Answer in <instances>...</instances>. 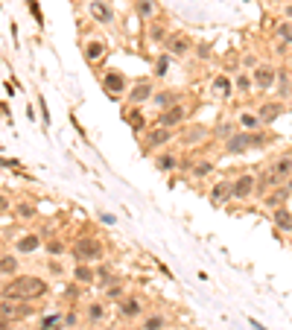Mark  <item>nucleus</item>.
<instances>
[{"label":"nucleus","instance_id":"obj_34","mask_svg":"<svg viewBox=\"0 0 292 330\" xmlns=\"http://www.w3.org/2000/svg\"><path fill=\"white\" fill-rule=\"evenodd\" d=\"M213 173V161L211 158H201V161H193L190 164V176L193 178H208Z\"/></svg>","mask_w":292,"mask_h":330},{"label":"nucleus","instance_id":"obj_39","mask_svg":"<svg viewBox=\"0 0 292 330\" xmlns=\"http://www.w3.org/2000/svg\"><path fill=\"white\" fill-rule=\"evenodd\" d=\"M44 248H47V254H53V257H61V254L68 251V246H64L59 237H47L44 240Z\"/></svg>","mask_w":292,"mask_h":330},{"label":"nucleus","instance_id":"obj_20","mask_svg":"<svg viewBox=\"0 0 292 330\" xmlns=\"http://www.w3.org/2000/svg\"><path fill=\"white\" fill-rule=\"evenodd\" d=\"M73 280L76 284H85V287L88 284H97V266L94 263H76L73 266Z\"/></svg>","mask_w":292,"mask_h":330},{"label":"nucleus","instance_id":"obj_14","mask_svg":"<svg viewBox=\"0 0 292 330\" xmlns=\"http://www.w3.org/2000/svg\"><path fill=\"white\" fill-rule=\"evenodd\" d=\"M82 53H85V62H88V64H100L108 50H105V41H100V38H85Z\"/></svg>","mask_w":292,"mask_h":330},{"label":"nucleus","instance_id":"obj_4","mask_svg":"<svg viewBox=\"0 0 292 330\" xmlns=\"http://www.w3.org/2000/svg\"><path fill=\"white\" fill-rule=\"evenodd\" d=\"M0 316H3L6 321L30 319V316H35V304H32V301H9V298H0Z\"/></svg>","mask_w":292,"mask_h":330},{"label":"nucleus","instance_id":"obj_48","mask_svg":"<svg viewBox=\"0 0 292 330\" xmlns=\"http://www.w3.org/2000/svg\"><path fill=\"white\" fill-rule=\"evenodd\" d=\"M283 184H286V190H289V193H292V176L286 178V181H283Z\"/></svg>","mask_w":292,"mask_h":330},{"label":"nucleus","instance_id":"obj_19","mask_svg":"<svg viewBox=\"0 0 292 330\" xmlns=\"http://www.w3.org/2000/svg\"><path fill=\"white\" fill-rule=\"evenodd\" d=\"M158 111H164V108H170V105H175V103H182V93L178 91H155L152 93V100H149Z\"/></svg>","mask_w":292,"mask_h":330},{"label":"nucleus","instance_id":"obj_10","mask_svg":"<svg viewBox=\"0 0 292 330\" xmlns=\"http://www.w3.org/2000/svg\"><path fill=\"white\" fill-rule=\"evenodd\" d=\"M283 114H286V103H283V100H266V103L257 105V117H260L263 126L275 123V120L283 117Z\"/></svg>","mask_w":292,"mask_h":330},{"label":"nucleus","instance_id":"obj_25","mask_svg":"<svg viewBox=\"0 0 292 330\" xmlns=\"http://www.w3.org/2000/svg\"><path fill=\"white\" fill-rule=\"evenodd\" d=\"M289 196H292V193H289V190H286V184H278V187H275V190H269V193L263 196V202H266V205H269V207H272V210H275V207L286 205V199H289Z\"/></svg>","mask_w":292,"mask_h":330},{"label":"nucleus","instance_id":"obj_7","mask_svg":"<svg viewBox=\"0 0 292 330\" xmlns=\"http://www.w3.org/2000/svg\"><path fill=\"white\" fill-rule=\"evenodd\" d=\"M102 91L108 93V100L126 97V76H123V70H105L102 73Z\"/></svg>","mask_w":292,"mask_h":330},{"label":"nucleus","instance_id":"obj_46","mask_svg":"<svg viewBox=\"0 0 292 330\" xmlns=\"http://www.w3.org/2000/svg\"><path fill=\"white\" fill-rule=\"evenodd\" d=\"M76 321H79V316H76V313H71V316H64V324H68V327H71V324H76Z\"/></svg>","mask_w":292,"mask_h":330},{"label":"nucleus","instance_id":"obj_35","mask_svg":"<svg viewBox=\"0 0 292 330\" xmlns=\"http://www.w3.org/2000/svg\"><path fill=\"white\" fill-rule=\"evenodd\" d=\"M134 12H138L141 21H149V18H155V12H158V3L155 0H138L134 3Z\"/></svg>","mask_w":292,"mask_h":330},{"label":"nucleus","instance_id":"obj_41","mask_svg":"<svg viewBox=\"0 0 292 330\" xmlns=\"http://www.w3.org/2000/svg\"><path fill=\"white\" fill-rule=\"evenodd\" d=\"M27 6H30L35 23H38V27H44V15H41V9H38V0H27Z\"/></svg>","mask_w":292,"mask_h":330},{"label":"nucleus","instance_id":"obj_40","mask_svg":"<svg viewBox=\"0 0 292 330\" xmlns=\"http://www.w3.org/2000/svg\"><path fill=\"white\" fill-rule=\"evenodd\" d=\"M12 210H15L20 219H32V217H35V205H30V202H18Z\"/></svg>","mask_w":292,"mask_h":330},{"label":"nucleus","instance_id":"obj_47","mask_svg":"<svg viewBox=\"0 0 292 330\" xmlns=\"http://www.w3.org/2000/svg\"><path fill=\"white\" fill-rule=\"evenodd\" d=\"M0 330H12V327H9V321L3 319V316H0Z\"/></svg>","mask_w":292,"mask_h":330},{"label":"nucleus","instance_id":"obj_26","mask_svg":"<svg viewBox=\"0 0 292 330\" xmlns=\"http://www.w3.org/2000/svg\"><path fill=\"white\" fill-rule=\"evenodd\" d=\"M211 91L216 93V97H231L234 93V79H228L225 73H219V76H213V82H211Z\"/></svg>","mask_w":292,"mask_h":330},{"label":"nucleus","instance_id":"obj_16","mask_svg":"<svg viewBox=\"0 0 292 330\" xmlns=\"http://www.w3.org/2000/svg\"><path fill=\"white\" fill-rule=\"evenodd\" d=\"M167 35H170V23H167V18H152L149 27H146V38H149V44H164L167 41Z\"/></svg>","mask_w":292,"mask_h":330},{"label":"nucleus","instance_id":"obj_49","mask_svg":"<svg viewBox=\"0 0 292 330\" xmlns=\"http://www.w3.org/2000/svg\"><path fill=\"white\" fill-rule=\"evenodd\" d=\"M289 73H292V59H289Z\"/></svg>","mask_w":292,"mask_h":330},{"label":"nucleus","instance_id":"obj_9","mask_svg":"<svg viewBox=\"0 0 292 330\" xmlns=\"http://www.w3.org/2000/svg\"><path fill=\"white\" fill-rule=\"evenodd\" d=\"M152 93H155L152 79H138V82L126 91V100H129V105H143V103H149L152 100Z\"/></svg>","mask_w":292,"mask_h":330},{"label":"nucleus","instance_id":"obj_8","mask_svg":"<svg viewBox=\"0 0 292 330\" xmlns=\"http://www.w3.org/2000/svg\"><path fill=\"white\" fill-rule=\"evenodd\" d=\"M164 50L170 53V56H175V59H184V56L193 50L190 35H187V32H170L167 41H164Z\"/></svg>","mask_w":292,"mask_h":330},{"label":"nucleus","instance_id":"obj_31","mask_svg":"<svg viewBox=\"0 0 292 330\" xmlns=\"http://www.w3.org/2000/svg\"><path fill=\"white\" fill-rule=\"evenodd\" d=\"M102 295H105V301H120V298H126V287H123V280L114 278L111 284H105V287H102Z\"/></svg>","mask_w":292,"mask_h":330},{"label":"nucleus","instance_id":"obj_29","mask_svg":"<svg viewBox=\"0 0 292 330\" xmlns=\"http://www.w3.org/2000/svg\"><path fill=\"white\" fill-rule=\"evenodd\" d=\"M275 35H278V41H281V47H278L281 53L286 50V47H292V21H278Z\"/></svg>","mask_w":292,"mask_h":330},{"label":"nucleus","instance_id":"obj_6","mask_svg":"<svg viewBox=\"0 0 292 330\" xmlns=\"http://www.w3.org/2000/svg\"><path fill=\"white\" fill-rule=\"evenodd\" d=\"M254 187H257V176H254V173H242V176H237L231 181V199H237V202L252 199Z\"/></svg>","mask_w":292,"mask_h":330},{"label":"nucleus","instance_id":"obj_28","mask_svg":"<svg viewBox=\"0 0 292 330\" xmlns=\"http://www.w3.org/2000/svg\"><path fill=\"white\" fill-rule=\"evenodd\" d=\"M167 316L164 313H149V316H143L141 319V330H167Z\"/></svg>","mask_w":292,"mask_h":330},{"label":"nucleus","instance_id":"obj_2","mask_svg":"<svg viewBox=\"0 0 292 330\" xmlns=\"http://www.w3.org/2000/svg\"><path fill=\"white\" fill-rule=\"evenodd\" d=\"M269 144V134L266 132H234L225 137V152L228 155H242V152H249V149H260V146Z\"/></svg>","mask_w":292,"mask_h":330},{"label":"nucleus","instance_id":"obj_15","mask_svg":"<svg viewBox=\"0 0 292 330\" xmlns=\"http://www.w3.org/2000/svg\"><path fill=\"white\" fill-rule=\"evenodd\" d=\"M88 15L94 18V23H111L114 21V9L108 6V0H91V3H88Z\"/></svg>","mask_w":292,"mask_h":330},{"label":"nucleus","instance_id":"obj_43","mask_svg":"<svg viewBox=\"0 0 292 330\" xmlns=\"http://www.w3.org/2000/svg\"><path fill=\"white\" fill-rule=\"evenodd\" d=\"M216 134H219L222 140H225L228 134H234V123H231V120H222V123L216 126Z\"/></svg>","mask_w":292,"mask_h":330},{"label":"nucleus","instance_id":"obj_45","mask_svg":"<svg viewBox=\"0 0 292 330\" xmlns=\"http://www.w3.org/2000/svg\"><path fill=\"white\" fill-rule=\"evenodd\" d=\"M281 18H283V21H292V0L286 3V6H283V9H281Z\"/></svg>","mask_w":292,"mask_h":330},{"label":"nucleus","instance_id":"obj_23","mask_svg":"<svg viewBox=\"0 0 292 330\" xmlns=\"http://www.w3.org/2000/svg\"><path fill=\"white\" fill-rule=\"evenodd\" d=\"M272 222L278 225V231L289 234V228H292V207H286V205L275 207V210H272Z\"/></svg>","mask_w":292,"mask_h":330},{"label":"nucleus","instance_id":"obj_36","mask_svg":"<svg viewBox=\"0 0 292 330\" xmlns=\"http://www.w3.org/2000/svg\"><path fill=\"white\" fill-rule=\"evenodd\" d=\"M18 269H20V260L15 257V254H0V275H18Z\"/></svg>","mask_w":292,"mask_h":330},{"label":"nucleus","instance_id":"obj_13","mask_svg":"<svg viewBox=\"0 0 292 330\" xmlns=\"http://www.w3.org/2000/svg\"><path fill=\"white\" fill-rule=\"evenodd\" d=\"M172 140V129H161V126H155L149 134H146V140H143V152H155V149H164V146Z\"/></svg>","mask_w":292,"mask_h":330},{"label":"nucleus","instance_id":"obj_1","mask_svg":"<svg viewBox=\"0 0 292 330\" xmlns=\"http://www.w3.org/2000/svg\"><path fill=\"white\" fill-rule=\"evenodd\" d=\"M50 292V284L38 275H15L12 280L3 284L0 289V298H9V301H38Z\"/></svg>","mask_w":292,"mask_h":330},{"label":"nucleus","instance_id":"obj_5","mask_svg":"<svg viewBox=\"0 0 292 330\" xmlns=\"http://www.w3.org/2000/svg\"><path fill=\"white\" fill-rule=\"evenodd\" d=\"M187 114H190V108H187V105L175 103V105H170V108H164V111L158 114L155 126H161V129H175V126H182L184 120H187Z\"/></svg>","mask_w":292,"mask_h":330},{"label":"nucleus","instance_id":"obj_3","mask_svg":"<svg viewBox=\"0 0 292 330\" xmlns=\"http://www.w3.org/2000/svg\"><path fill=\"white\" fill-rule=\"evenodd\" d=\"M71 251H73V257H76V263H100V260L105 257L102 243L97 237H91V234H85V237L76 240Z\"/></svg>","mask_w":292,"mask_h":330},{"label":"nucleus","instance_id":"obj_17","mask_svg":"<svg viewBox=\"0 0 292 330\" xmlns=\"http://www.w3.org/2000/svg\"><path fill=\"white\" fill-rule=\"evenodd\" d=\"M278 184H283V181H281L278 176H275V173H272V167H269V170H263L260 176H257V187H254V196H260V199H263L266 193H269V190H275Z\"/></svg>","mask_w":292,"mask_h":330},{"label":"nucleus","instance_id":"obj_32","mask_svg":"<svg viewBox=\"0 0 292 330\" xmlns=\"http://www.w3.org/2000/svg\"><path fill=\"white\" fill-rule=\"evenodd\" d=\"M231 199V181H219V184L211 187V202L213 205H222V202H228Z\"/></svg>","mask_w":292,"mask_h":330},{"label":"nucleus","instance_id":"obj_24","mask_svg":"<svg viewBox=\"0 0 292 330\" xmlns=\"http://www.w3.org/2000/svg\"><path fill=\"white\" fill-rule=\"evenodd\" d=\"M182 164V158L175 152H158L155 155V170H161V173H172V170H178Z\"/></svg>","mask_w":292,"mask_h":330},{"label":"nucleus","instance_id":"obj_18","mask_svg":"<svg viewBox=\"0 0 292 330\" xmlns=\"http://www.w3.org/2000/svg\"><path fill=\"white\" fill-rule=\"evenodd\" d=\"M123 117H126V123L131 126V132H134V134H141L143 129H146V114H143L141 105H129Z\"/></svg>","mask_w":292,"mask_h":330},{"label":"nucleus","instance_id":"obj_44","mask_svg":"<svg viewBox=\"0 0 292 330\" xmlns=\"http://www.w3.org/2000/svg\"><path fill=\"white\" fill-rule=\"evenodd\" d=\"M9 210H12V202L0 193V217H3V214H9Z\"/></svg>","mask_w":292,"mask_h":330},{"label":"nucleus","instance_id":"obj_50","mask_svg":"<svg viewBox=\"0 0 292 330\" xmlns=\"http://www.w3.org/2000/svg\"><path fill=\"white\" fill-rule=\"evenodd\" d=\"M289 234H292V228H289Z\"/></svg>","mask_w":292,"mask_h":330},{"label":"nucleus","instance_id":"obj_11","mask_svg":"<svg viewBox=\"0 0 292 330\" xmlns=\"http://www.w3.org/2000/svg\"><path fill=\"white\" fill-rule=\"evenodd\" d=\"M275 79H278V67L275 64H257L252 70V82L257 91H269L275 85Z\"/></svg>","mask_w":292,"mask_h":330},{"label":"nucleus","instance_id":"obj_30","mask_svg":"<svg viewBox=\"0 0 292 330\" xmlns=\"http://www.w3.org/2000/svg\"><path fill=\"white\" fill-rule=\"evenodd\" d=\"M237 126H240L242 132H257L263 123H260V117H257V111H242L237 117Z\"/></svg>","mask_w":292,"mask_h":330},{"label":"nucleus","instance_id":"obj_33","mask_svg":"<svg viewBox=\"0 0 292 330\" xmlns=\"http://www.w3.org/2000/svg\"><path fill=\"white\" fill-rule=\"evenodd\" d=\"M234 91L240 93V97H249V93L254 91L252 73H237V76H234Z\"/></svg>","mask_w":292,"mask_h":330},{"label":"nucleus","instance_id":"obj_37","mask_svg":"<svg viewBox=\"0 0 292 330\" xmlns=\"http://www.w3.org/2000/svg\"><path fill=\"white\" fill-rule=\"evenodd\" d=\"M170 73V53H164V56H158L155 59V64H152V76H158V79H164Z\"/></svg>","mask_w":292,"mask_h":330},{"label":"nucleus","instance_id":"obj_12","mask_svg":"<svg viewBox=\"0 0 292 330\" xmlns=\"http://www.w3.org/2000/svg\"><path fill=\"white\" fill-rule=\"evenodd\" d=\"M117 313H120V319L126 321H134L143 316V301L138 295H126V298L117 301Z\"/></svg>","mask_w":292,"mask_h":330},{"label":"nucleus","instance_id":"obj_38","mask_svg":"<svg viewBox=\"0 0 292 330\" xmlns=\"http://www.w3.org/2000/svg\"><path fill=\"white\" fill-rule=\"evenodd\" d=\"M201 137H208V129L205 126H190L187 132H184V144H201Z\"/></svg>","mask_w":292,"mask_h":330},{"label":"nucleus","instance_id":"obj_21","mask_svg":"<svg viewBox=\"0 0 292 330\" xmlns=\"http://www.w3.org/2000/svg\"><path fill=\"white\" fill-rule=\"evenodd\" d=\"M41 246H44V243H41L38 234H24V237L15 240V251H18V254H32V251H38Z\"/></svg>","mask_w":292,"mask_h":330},{"label":"nucleus","instance_id":"obj_42","mask_svg":"<svg viewBox=\"0 0 292 330\" xmlns=\"http://www.w3.org/2000/svg\"><path fill=\"white\" fill-rule=\"evenodd\" d=\"M196 59H201V62H208V59H211V44H208V41L196 44Z\"/></svg>","mask_w":292,"mask_h":330},{"label":"nucleus","instance_id":"obj_27","mask_svg":"<svg viewBox=\"0 0 292 330\" xmlns=\"http://www.w3.org/2000/svg\"><path fill=\"white\" fill-rule=\"evenodd\" d=\"M272 173L281 181H286V178L292 176V155H281V158H275L272 161Z\"/></svg>","mask_w":292,"mask_h":330},{"label":"nucleus","instance_id":"obj_22","mask_svg":"<svg viewBox=\"0 0 292 330\" xmlns=\"http://www.w3.org/2000/svg\"><path fill=\"white\" fill-rule=\"evenodd\" d=\"M105 316H108L105 301H94V304H88V307H85V321H88V324H102V321H105Z\"/></svg>","mask_w":292,"mask_h":330}]
</instances>
